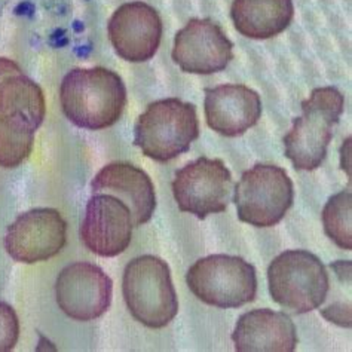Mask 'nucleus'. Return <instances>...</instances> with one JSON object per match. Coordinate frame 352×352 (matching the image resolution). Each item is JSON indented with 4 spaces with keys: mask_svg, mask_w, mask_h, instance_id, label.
Listing matches in <instances>:
<instances>
[{
    "mask_svg": "<svg viewBox=\"0 0 352 352\" xmlns=\"http://www.w3.org/2000/svg\"><path fill=\"white\" fill-rule=\"evenodd\" d=\"M272 299L287 311L307 314L320 308L329 293V274L320 258L307 250H289L267 267Z\"/></svg>",
    "mask_w": 352,
    "mask_h": 352,
    "instance_id": "39448f33",
    "label": "nucleus"
},
{
    "mask_svg": "<svg viewBox=\"0 0 352 352\" xmlns=\"http://www.w3.org/2000/svg\"><path fill=\"white\" fill-rule=\"evenodd\" d=\"M293 0H234L230 16L235 29L250 39H271L290 25Z\"/></svg>",
    "mask_w": 352,
    "mask_h": 352,
    "instance_id": "a211bd4d",
    "label": "nucleus"
},
{
    "mask_svg": "<svg viewBox=\"0 0 352 352\" xmlns=\"http://www.w3.org/2000/svg\"><path fill=\"white\" fill-rule=\"evenodd\" d=\"M199 135L197 109L179 98L157 100L137 119L134 144L157 162H168L188 152Z\"/></svg>",
    "mask_w": 352,
    "mask_h": 352,
    "instance_id": "7ed1b4c3",
    "label": "nucleus"
},
{
    "mask_svg": "<svg viewBox=\"0 0 352 352\" xmlns=\"http://www.w3.org/2000/svg\"><path fill=\"white\" fill-rule=\"evenodd\" d=\"M122 293L128 311L146 327L168 326L179 312L170 266L156 256H140L126 265Z\"/></svg>",
    "mask_w": 352,
    "mask_h": 352,
    "instance_id": "20e7f679",
    "label": "nucleus"
},
{
    "mask_svg": "<svg viewBox=\"0 0 352 352\" xmlns=\"http://www.w3.org/2000/svg\"><path fill=\"white\" fill-rule=\"evenodd\" d=\"M324 232L338 247L352 250V193L342 190L322 210Z\"/></svg>",
    "mask_w": 352,
    "mask_h": 352,
    "instance_id": "aec40b11",
    "label": "nucleus"
},
{
    "mask_svg": "<svg viewBox=\"0 0 352 352\" xmlns=\"http://www.w3.org/2000/svg\"><path fill=\"white\" fill-rule=\"evenodd\" d=\"M36 128L18 116L0 113V166L15 168L33 151Z\"/></svg>",
    "mask_w": 352,
    "mask_h": 352,
    "instance_id": "6ab92c4d",
    "label": "nucleus"
},
{
    "mask_svg": "<svg viewBox=\"0 0 352 352\" xmlns=\"http://www.w3.org/2000/svg\"><path fill=\"white\" fill-rule=\"evenodd\" d=\"M67 223L60 211L34 208L8 228L5 248L15 262L36 263L57 256L66 245Z\"/></svg>",
    "mask_w": 352,
    "mask_h": 352,
    "instance_id": "1a4fd4ad",
    "label": "nucleus"
},
{
    "mask_svg": "<svg viewBox=\"0 0 352 352\" xmlns=\"http://www.w3.org/2000/svg\"><path fill=\"white\" fill-rule=\"evenodd\" d=\"M204 106L208 126L225 137L243 135L262 116L261 96L245 85L207 88Z\"/></svg>",
    "mask_w": 352,
    "mask_h": 352,
    "instance_id": "4468645a",
    "label": "nucleus"
},
{
    "mask_svg": "<svg viewBox=\"0 0 352 352\" xmlns=\"http://www.w3.org/2000/svg\"><path fill=\"white\" fill-rule=\"evenodd\" d=\"M133 217L125 202L107 193H96L80 223V239L101 257L122 254L133 238Z\"/></svg>",
    "mask_w": 352,
    "mask_h": 352,
    "instance_id": "9b49d317",
    "label": "nucleus"
},
{
    "mask_svg": "<svg viewBox=\"0 0 352 352\" xmlns=\"http://www.w3.org/2000/svg\"><path fill=\"white\" fill-rule=\"evenodd\" d=\"M116 54L129 63H143L156 54L162 39V21L155 9L143 2L119 6L107 25Z\"/></svg>",
    "mask_w": 352,
    "mask_h": 352,
    "instance_id": "ddd939ff",
    "label": "nucleus"
},
{
    "mask_svg": "<svg viewBox=\"0 0 352 352\" xmlns=\"http://www.w3.org/2000/svg\"><path fill=\"white\" fill-rule=\"evenodd\" d=\"M232 340L238 352H293L298 333L289 315L263 308L238 320Z\"/></svg>",
    "mask_w": 352,
    "mask_h": 352,
    "instance_id": "dca6fc26",
    "label": "nucleus"
},
{
    "mask_svg": "<svg viewBox=\"0 0 352 352\" xmlns=\"http://www.w3.org/2000/svg\"><path fill=\"white\" fill-rule=\"evenodd\" d=\"M186 281L197 298L221 309L239 308L253 302L257 293V275L253 265L243 257L212 254L189 267Z\"/></svg>",
    "mask_w": 352,
    "mask_h": 352,
    "instance_id": "423d86ee",
    "label": "nucleus"
},
{
    "mask_svg": "<svg viewBox=\"0 0 352 352\" xmlns=\"http://www.w3.org/2000/svg\"><path fill=\"white\" fill-rule=\"evenodd\" d=\"M294 199L293 182L281 166L257 164L235 186L238 219L256 228L280 223Z\"/></svg>",
    "mask_w": 352,
    "mask_h": 352,
    "instance_id": "0eeeda50",
    "label": "nucleus"
},
{
    "mask_svg": "<svg viewBox=\"0 0 352 352\" xmlns=\"http://www.w3.org/2000/svg\"><path fill=\"white\" fill-rule=\"evenodd\" d=\"M55 293L60 309L67 317L92 321L107 312L112 305L113 283L97 265L78 262L60 272Z\"/></svg>",
    "mask_w": 352,
    "mask_h": 352,
    "instance_id": "9d476101",
    "label": "nucleus"
},
{
    "mask_svg": "<svg viewBox=\"0 0 352 352\" xmlns=\"http://www.w3.org/2000/svg\"><path fill=\"white\" fill-rule=\"evenodd\" d=\"M20 338V321L11 305L0 302V352L12 351Z\"/></svg>",
    "mask_w": 352,
    "mask_h": 352,
    "instance_id": "412c9836",
    "label": "nucleus"
},
{
    "mask_svg": "<svg viewBox=\"0 0 352 352\" xmlns=\"http://www.w3.org/2000/svg\"><path fill=\"white\" fill-rule=\"evenodd\" d=\"M92 193H107L125 202L131 211L133 225L142 226L153 216L156 208L155 186L143 170L126 162L103 166L91 182Z\"/></svg>",
    "mask_w": 352,
    "mask_h": 352,
    "instance_id": "2eb2a0df",
    "label": "nucleus"
},
{
    "mask_svg": "<svg viewBox=\"0 0 352 352\" xmlns=\"http://www.w3.org/2000/svg\"><path fill=\"white\" fill-rule=\"evenodd\" d=\"M232 188V174L223 161L199 157L175 173L173 195L180 211L204 220L228 208Z\"/></svg>",
    "mask_w": 352,
    "mask_h": 352,
    "instance_id": "6e6552de",
    "label": "nucleus"
},
{
    "mask_svg": "<svg viewBox=\"0 0 352 352\" xmlns=\"http://www.w3.org/2000/svg\"><path fill=\"white\" fill-rule=\"evenodd\" d=\"M234 58V43L208 18H193L174 39L173 60L186 73L212 75L225 70Z\"/></svg>",
    "mask_w": 352,
    "mask_h": 352,
    "instance_id": "f8f14e48",
    "label": "nucleus"
},
{
    "mask_svg": "<svg viewBox=\"0 0 352 352\" xmlns=\"http://www.w3.org/2000/svg\"><path fill=\"white\" fill-rule=\"evenodd\" d=\"M46 112L41 87L12 60L0 58V113L18 116L38 129Z\"/></svg>",
    "mask_w": 352,
    "mask_h": 352,
    "instance_id": "f3484780",
    "label": "nucleus"
},
{
    "mask_svg": "<svg viewBox=\"0 0 352 352\" xmlns=\"http://www.w3.org/2000/svg\"><path fill=\"white\" fill-rule=\"evenodd\" d=\"M60 100L70 122L97 131L115 125L122 116L126 89L119 75L109 69H73L61 82Z\"/></svg>",
    "mask_w": 352,
    "mask_h": 352,
    "instance_id": "f257e3e1",
    "label": "nucleus"
},
{
    "mask_svg": "<svg viewBox=\"0 0 352 352\" xmlns=\"http://www.w3.org/2000/svg\"><path fill=\"white\" fill-rule=\"evenodd\" d=\"M344 96L333 87L317 88L302 101V116L293 120L289 134L284 135L285 156L296 170H317L327 156L333 128L344 113Z\"/></svg>",
    "mask_w": 352,
    "mask_h": 352,
    "instance_id": "f03ea898",
    "label": "nucleus"
}]
</instances>
